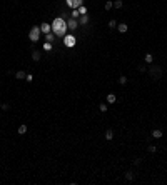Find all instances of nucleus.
<instances>
[{"instance_id":"10","label":"nucleus","mask_w":167,"mask_h":185,"mask_svg":"<svg viewBox=\"0 0 167 185\" xmlns=\"http://www.w3.org/2000/svg\"><path fill=\"white\" fill-rule=\"evenodd\" d=\"M117 30H119L120 33H125L129 30V25L127 24H117Z\"/></svg>"},{"instance_id":"19","label":"nucleus","mask_w":167,"mask_h":185,"mask_svg":"<svg viewBox=\"0 0 167 185\" xmlns=\"http://www.w3.org/2000/svg\"><path fill=\"white\" fill-rule=\"evenodd\" d=\"M122 7H124L122 0H115V2H114V8H122Z\"/></svg>"},{"instance_id":"7","label":"nucleus","mask_w":167,"mask_h":185,"mask_svg":"<svg viewBox=\"0 0 167 185\" xmlns=\"http://www.w3.org/2000/svg\"><path fill=\"white\" fill-rule=\"evenodd\" d=\"M124 177H125V180H127V182H134L135 180V173L132 172V170H127V172L124 173Z\"/></svg>"},{"instance_id":"28","label":"nucleus","mask_w":167,"mask_h":185,"mask_svg":"<svg viewBox=\"0 0 167 185\" xmlns=\"http://www.w3.org/2000/svg\"><path fill=\"white\" fill-rule=\"evenodd\" d=\"M25 80H27V82H32V80H34V75H32V73H27V77H25Z\"/></svg>"},{"instance_id":"13","label":"nucleus","mask_w":167,"mask_h":185,"mask_svg":"<svg viewBox=\"0 0 167 185\" xmlns=\"http://www.w3.org/2000/svg\"><path fill=\"white\" fill-rule=\"evenodd\" d=\"M25 77H27V73H25L24 70H19V72H15V78H19V80H24Z\"/></svg>"},{"instance_id":"29","label":"nucleus","mask_w":167,"mask_h":185,"mask_svg":"<svg viewBox=\"0 0 167 185\" xmlns=\"http://www.w3.org/2000/svg\"><path fill=\"white\" fill-rule=\"evenodd\" d=\"M44 48H45V50H50V48H52V44H50V42H47V44L44 45Z\"/></svg>"},{"instance_id":"16","label":"nucleus","mask_w":167,"mask_h":185,"mask_svg":"<svg viewBox=\"0 0 167 185\" xmlns=\"http://www.w3.org/2000/svg\"><path fill=\"white\" fill-rule=\"evenodd\" d=\"M27 133V125H20L19 127V135H25Z\"/></svg>"},{"instance_id":"18","label":"nucleus","mask_w":167,"mask_h":185,"mask_svg":"<svg viewBox=\"0 0 167 185\" xmlns=\"http://www.w3.org/2000/svg\"><path fill=\"white\" fill-rule=\"evenodd\" d=\"M105 138H107V140H112V138H114V132H112L110 129L105 130Z\"/></svg>"},{"instance_id":"14","label":"nucleus","mask_w":167,"mask_h":185,"mask_svg":"<svg viewBox=\"0 0 167 185\" xmlns=\"http://www.w3.org/2000/svg\"><path fill=\"white\" fill-rule=\"evenodd\" d=\"M144 60H145V64H152V62H154V55H152V53H145Z\"/></svg>"},{"instance_id":"4","label":"nucleus","mask_w":167,"mask_h":185,"mask_svg":"<svg viewBox=\"0 0 167 185\" xmlns=\"http://www.w3.org/2000/svg\"><path fill=\"white\" fill-rule=\"evenodd\" d=\"M75 40L77 38L74 35H65L64 37V45L65 47H74V45H75Z\"/></svg>"},{"instance_id":"33","label":"nucleus","mask_w":167,"mask_h":185,"mask_svg":"<svg viewBox=\"0 0 167 185\" xmlns=\"http://www.w3.org/2000/svg\"><path fill=\"white\" fill-rule=\"evenodd\" d=\"M0 110H2V104H0Z\"/></svg>"},{"instance_id":"3","label":"nucleus","mask_w":167,"mask_h":185,"mask_svg":"<svg viewBox=\"0 0 167 185\" xmlns=\"http://www.w3.org/2000/svg\"><path fill=\"white\" fill-rule=\"evenodd\" d=\"M40 35H42L40 27H32V28H30V33H28V38H30L32 44H35V42L40 40Z\"/></svg>"},{"instance_id":"30","label":"nucleus","mask_w":167,"mask_h":185,"mask_svg":"<svg viewBox=\"0 0 167 185\" xmlns=\"http://www.w3.org/2000/svg\"><path fill=\"white\" fill-rule=\"evenodd\" d=\"M8 109H10V105H8V104H2V110H8Z\"/></svg>"},{"instance_id":"6","label":"nucleus","mask_w":167,"mask_h":185,"mask_svg":"<svg viewBox=\"0 0 167 185\" xmlns=\"http://www.w3.org/2000/svg\"><path fill=\"white\" fill-rule=\"evenodd\" d=\"M89 22H90V17H89L87 13H84V15L79 17V24H80V25H87Z\"/></svg>"},{"instance_id":"27","label":"nucleus","mask_w":167,"mask_h":185,"mask_svg":"<svg viewBox=\"0 0 167 185\" xmlns=\"http://www.w3.org/2000/svg\"><path fill=\"white\" fill-rule=\"evenodd\" d=\"M74 2H75V0H65V4H67V7H74Z\"/></svg>"},{"instance_id":"32","label":"nucleus","mask_w":167,"mask_h":185,"mask_svg":"<svg viewBox=\"0 0 167 185\" xmlns=\"http://www.w3.org/2000/svg\"><path fill=\"white\" fill-rule=\"evenodd\" d=\"M140 162H142V158H135V160H134V165H139Z\"/></svg>"},{"instance_id":"20","label":"nucleus","mask_w":167,"mask_h":185,"mask_svg":"<svg viewBox=\"0 0 167 185\" xmlns=\"http://www.w3.org/2000/svg\"><path fill=\"white\" fill-rule=\"evenodd\" d=\"M77 10H79V13H80V15H84V13H87V7H85V5H80V7L77 8Z\"/></svg>"},{"instance_id":"1","label":"nucleus","mask_w":167,"mask_h":185,"mask_svg":"<svg viewBox=\"0 0 167 185\" xmlns=\"http://www.w3.org/2000/svg\"><path fill=\"white\" fill-rule=\"evenodd\" d=\"M52 32L55 33L57 37H65V32H67V24H65L64 18H55L52 22Z\"/></svg>"},{"instance_id":"5","label":"nucleus","mask_w":167,"mask_h":185,"mask_svg":"<svg viewBox=\"0 0 167 185\" xmlns=\"http://www.w3.org/2000/svg\"><path fill=\"white\" fill-rule=\"evenodd\" d=\"M67 28H70V30H75V28H79V20L77 18H70L67 24Z\"/></svg>"},{"instance_id":"8","label":"nucleus","mask_w":167,"mask_h":185,"mask_svg":"<svg viewBox=\"0 0 167 185\" xmlns=\"http://www.w3.org/2000/svg\"><path fill=\"white\" fill-rule=\"evenodd\" d=\"M40 30H42V33H50V32H52V25H50V24H45V22H44V24L40 25Z\"/></svg>"},{"instance_id":"17","label":"nucleus","mask_w":167,"mask_h":185,"mask_svg":"<svg viewBox=\"0 0 167 185\" xmlns=\"http://www.w3.org/2000/svg\"><path fill=\"white\" fill-rule=\"evenodd\" d=\"M104 8H105V10L114 8V2H112V0H107V2H105V5H104Z\"/></svg>"},{"instance_id":"26","label":"nucleus","mask_w":167,"mask_h":185,"mask_svg":"<svg viewBox=\"0 0 167 185\" xmlns=\"http://www.w3.org/2000/svg\"><path fill=\"white\" fill-rule=\"evenodd\" d=\"M79 15H80V13H79V10L75 8V10L72 12V18H79Z\"/></svg>"},{"instance_id":"12","label":"nucleus","mask_w":167,"mask_h":185,"mask_svg":"<svg viewBox=\"0 0 167 185\" xmlns=\"http://www.w3.org/2000/svg\"><path fill=\"white\" fill-rule=\"evenodd\" d=\"M162 135H164V133H162V130H160V129H154V130H152V137H154V138H162Z\"/></svg>"},{"instance_id":"2","label":"nucleus","mask_w":167,"mask_h":185,"mask_svg":"<svg viewBox=\"0 0 167 185\" xmlns=\"http://www.w3.org/2000/svg\"><path fill=\"white\" fill-rule=\"evenodd\" d=\"M149 75H151V78L152 80H160L162 78V75H164V70H162V67L160 65H152L151 64V67H149Z\"/></svg>"},{"instance_id":"25","label":"nucleus","mask_w":167,"mask_h":185,"mask_svg":"<svg viewBox=\"0 0 167 185\" xmlns=\"http://www.w3.org/2000/svg\"><path fill=\"white\" fill-rule=\"evenodd\" d=\"M149 152H151V153H155V152H157V147H155V145H151V147H149Z\"/></svg>"},{"instance_id":"9","label":"nucleus","mask_w":167,"mask_h":185,"mask_svg":"<svg viewBox=\"0 0 167 185\" xmlns=\"http://www.w3.org/2000/svg\"><path fill=\"white\" fill-rule=\"evenodd\" d=\"M105 100H107V104H109V105L115 104V102H117V97H115V93H109V95L105 97Z\"/></svg>"},{"instance_id":"21","label":"nucleus","mask_w":167,"mask_h":185,"mask_svg":"<svg viewBox=\"0 0 167 185\" xmlns=\"http://www.w3.org/2000/svg\"><path fill=\"white\" fill-rule=\"evenodd\" d=\"M119 84L120 85H125V84H127V77H125V75H120L119 77Z\"/></svg>"},{"instance_id":"22","label":"nucleus","mask_w":167,"mask_h":185,"mask_svg":"<svg viewBox=\"0 0 167 185\" xmlns=\"http://www.w3.org/2000/svg\"><path fill=\"white\" fill-rule=\"evenodd\" d=\"M99 110H100V112H107V110H109V105L107 104H100L99 105Z\"/></svg>"},{"instance_id":"31","label":"nucleus","mask_w":167,"mask_h":185,"mask_svg":"<svg viewBox=\"0 0 167 185\" xmlns=\"http://www.w3.org/2000/svg\"><path fill=\"white\" fill-rule=\"evenodd\" d=\"M145 70H147V69H145L144 65H140V67H139V72H142V73H144V72H145Z\"/></svg>"},{"instance_id":"24","label":"nucleus","mask_w":167,"mask_h":185,"mask_svg":"<svg viewBox=\"0 0 167 185\" xmlns=\"http://www.w3.org/2000/svg\"><path fill=\"white\" fill-rule=\"evenodd\" d=\"M109 27H110V28H117V20H114V18H112V20L109 22Z\"/></svg>"},{"instance_id":"23","label":"nucleus","mask_w":167,"mask_h":185,"mask_svg":"<svg viewBox=\"0 0 167 185\" xmlns=\"http://www.w3.org/2000/svg\"><path fill=\"white\" fill-rule=\"evenodd\" d=\"M80 5H84V2H82V0H75V2H74V7H72V8H79Z\"/></svg>"},{"instance_id":"11","label":"nucleus","mask_w":167,"mask_h":185,"mask_svg":"<svg viewBox=\"0 0 167 185\" xmlns=\"http://www.w3.org/2000/svg\"><path fill=\"white\" fill-rule=\"evenodd\" d=\"M40 58H42V52H39V50H34V52H32V60H34V62H39Z\"/></svg>"},{"instance_id":"15","label":"nucleus","mask_w":167,"mask_h":185,"mask_svg":"<svg viewBox=\"0 0 167 185\" xmlns=\"http://www.w3.org/2000/svg\"><path fill=\"white\" fill-rule=\"evenodd\" d=\"M54 38H55V33H54V32L45 33V40H47V42H50V44H52V42H54Z\"/></svg>"}]
</instances>
